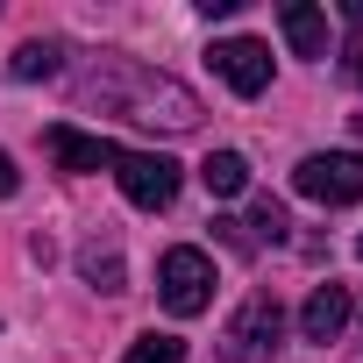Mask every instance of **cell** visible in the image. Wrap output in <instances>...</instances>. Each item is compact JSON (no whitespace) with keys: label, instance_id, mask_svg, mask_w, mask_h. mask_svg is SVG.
<instances>
[{"label":"cell","instance_id":"52a82bcc","mask_svg":"<svg viewBox=\"0 0 363 363\" xmlns=\"http://www.w3.org/2000/svg\"><path fill=\"white\" fill-rule=\"evenodd\" d=\"M342 328H349V285H313L299 306V335L328 349V342H342Z\"/></svg>","mask_w":363,"mask_h":363},{"label":"cell","instance_id":"277c9868","mask_svg":"<svg viewBox=\"0 0 363 363\" xmlns=\"http://www.w3.org/2000/svg\"><path fill=\"white\" fill-rule=\"evenodd\" d=\"M278 335H285V313H278V299L271 292H250L242 306H235V320H228V363H271V349H278Z\"/></svg>","mask_w":363,"mask_h":363},{"label":"cell","instance_id":"30bf717a","mask_svg":"<svg viewBox=\"0 0 363 363\" xmlns=\"http://www.w3.org/2000/svg\"><path fill=\"white\" fill-rule=\"evenodd\" d=\"M200 186H207L214 200H235V193H250V164H242L235 150H214V157L200 164Z\"/></svg>","mask_w":363,"mask_h":363},{"label":"cell","instance_id":"7a4b0ae2","mask_svg":"<svg viewBox=\"0 0 363 363\" xmlns=\"http://www.w3.org/2000/svg\"><path fill=\"white\" fill-rule=\"evenodd\" d=\"M292 186L306 200H320V207H356L363 200V150H313V157H299Z\"/></svg>","mask_w":363,"mask_h":363},{"label":"cell","instance_id":"9a60e30c","mask_svg":"<svg viewBox=\"0 0 363 363\" xmlns=\"http://www.w3.org/2000/svg\"><path fill=\"white\" fill-rule=\"evenodd\" d=\"M15 193H22V171H15L8 150H0V200H15Z\"/></svg>","mask_w":363,"mask_h":363},{"label":"cell","instance_id":"5b68a950","mask_svg":"<svg viewBox=\"0 0 363 363\" xmlns=\"http://www.w3.org/2000/svg\"><path fill=\"white\" fill-rule=\"evenodd\" d=\"M114 178H121V193H128L135 207H150V214L178 200V164H171V157H157V150H121Z\"/></svg>","mask_w":363,"mask_h":363},{"label":"cell","instance_id":"8992f818","mask_svg":"<svg viewBox=\"0 0 363 363\" xmlns=\"http://www.w3.org/2000/svg\"><path fill=\"white\" fill-rule=\"evenodd\" d=\"M207 65H214L242 100H257V93L271 86V50H264L257 36H228V43H214V50H207Z\"/></svg>","mask_w":363,"mask_h":363},{"label":"cell","instance_id":"ba28073f","mask_svg":"<svg viewBox=\"0 0 363 363\" xmlns=\"http://www.w3.org/2000/svg\"><path fill=\"white\" fill-rule=\"evenodd\" d=\"M43 150L57 157V171H100V164H121V150H114L107 135H79V128H65V121L43 135Z\"/></svg>","mask_w":363,"mask_h":363},{"label":"cell","instance_id":"6da1fadb","mask_svg":"<svg viewBox=\"0 0 363 363\" xmlns=\"http://www.w3.org/2000/svg\"><path fill=\"white\" fill-rule=\"evenodd\" d=\"M79 100H100L107 114L143 121V128H171V135L200 121V100L186 86L150 72V65H135V57H93L86 79H79Z\"/></svg>","mask_w":363,"mask_h":363},{"label":"cell","instance_id":"8fae6325","mask_svg":"<svg viewBox=\"0 0 363 363\" xmlns=\"http://www.w3.org/2000/svg\"><path fill=\"white\" fill-rule=\"evenodd\" d=\"M57 65H65V50H57V43H22V50L8 57V72H15V79H50Z\"/></svg>","mask_w":363,"mask_h":363},{"label":"cell","instance_id":"e0dca14e","mask_svg":"<svg viewBox=\"0 0 363 363\" xmlns=\"http://www.w3.org/2000/svg\"><path fill=\"white\" fill-rule=\"evenodd\" d=\"M356 257H363V235H356Z\"/></svg>","mask_w":363,"mask_h":363},{"label":"cell","instance_id":"7c38bea8","mask_svg":"<svg viewBox=\"0 0 363 363\" xmlns=\"http://www.w3.org/2000/svg\"><path fill=\"white\" fill-rule=\"evenodd\" d=\"M242 228H250V242H285V235H292V221H285V207H278L271 193L250 207V221H242Z\"/></svg>","mask_w":363,"mask_h":363},{"label":"cell","instance_id":"4fadbf2b","mask_svg":"<svg viewBox=\"0 0 363 363\" xmlns=\"http://www.w3.org/2000/svg\"><path fill=\"white\" fill-rule=\"evenodd\" d=\"M79 271H86V278H93L100 292H121V285H128L121 257H114V250H100V242H93V250H79Z\"/></svg>","mask_w":363,"mask_h":363},{"label":"cell","instance_id":"9c48e42d","mask_svg":"<svg viewBox=\"0 0 363 363\" xmlns=\"http://www.w3.org/2000/svg\"><path fill=\"white\" fill-rule=\"evenodd\" d=\"M278 29H285L292 57H328V15H320V8H306V0H285V8H278Z\"/></svg>","mask_w":363,"mask_h":363},{"label":"cell","instance_id":"2e32d148","mask_svg":"<svg viewBox=\"0 0 363 363\" xmlns=\"http://www.w3.org/2000/svg\"><path fill=\"white\" fill-rule=\"evenodd\" d=\"M349 79H356V86H363V43H356V50H349Z\"/></svg>","mask_w":363,"mask_h":363},{"label":"cell","instance_id":"5bb4252c","mask_svg":"<svg viewBox=\"0 0 363 363\" xmlns=\"http://www.w3.org/2000/svg\"><path fill=\"white\" fill-rule=\"evenodd\" d=\"M121 363H186V342L178 335H135Z\"/></svg>","mask_w":363,"mask_h":363},{"label":"cell","instance_id":"3957f363","mask_svg":"<svg viewBox=\"0 0 363 363\" xmlns=\"http://www.w3.org/2000/svg\"><path fill=\"white\" fill-rule=\"evenodd\" d=\"M157 299H164L178 320L207 313V299H214V257H207V250H164V264H157Z\"/></svg>","mask_w":363,"mask_h":363}]
</instances>
